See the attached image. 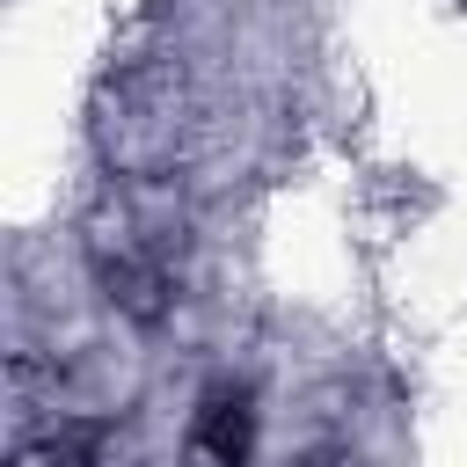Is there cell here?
<instances>
[{
  "label": "cell",
  "mask_w": 467,
  "mask_h": 467,
  "mask_svg": "<svg viewBox=\"0 0 467 467\" xmlns=\"http://www.w3.org/2000/svg\"><path fill=\"white\" fill-rule=\"evenodd\" d=\"M255 445V409L241 387H212L197 423H190V467H248Z\"/></svg>",
  "instance_id": "1"
}]
</instances>
